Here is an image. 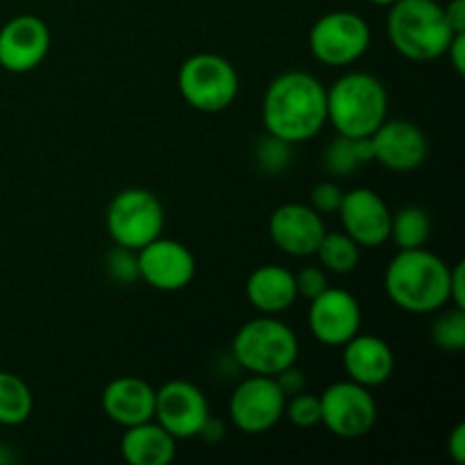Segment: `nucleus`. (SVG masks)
<instances>
[{
	"label": "nucleus",
	"instance_id": "nucleus-12",
	"mask_svg": "<svg viewBox=\"0 0 465 465\" xmlns=\"http://www.w3.org/2000/svg\"><path fill=\"white\" fill-rule=\"evenodd\" d=\"M139 259V280H143L150 289L175 293L186 289L195 277V257L184 243L157 236L136 250Z\"/></svg>",
	"mask_w": 465,
	"mask_h": 465
},
{
	"label": "nucleus",
	"instance_id": "nucleus-16",
	"mask_svg": "<svg viewBox=\"0 0 465 465\" xmlns=\"http://www.w3.org/2000/svg\"><path fill=\"white\" fill-rule=\"evenodd\" d=\"M50 30L39 16L23 14L0 27V66L9 73H30L48 57Z\"/></svg>",
	"mask_w": 465,
	"mask_h": 465
},
{
	"label": "nucleus",
	"instance_id": "nucleus-28",
	"mask_svg": "<svg viewBox=\"0 0 465 465\" xmlns=\"http://www.w3.org/2000/svg\"><path fill=\"white\" fill-rule=\"evenodd\" d=\"M284 416L289 418L291 425L300 427V430H312V427L321 425V398L304 393V391L291 395V400L284 407Z\"/></svg>",
	"mask_w": 465,
	"mask_h": 465
},
{
	"label": "nucleus",
	"instance_id": "nucleus-38",
	"mask_svg": "<svg viewBox=\"0 0 465 465\" xmlns=\"http://www.w3.org/2000/svg\"><path fill=\"white\" fill-rule=\"evenodd\" d=\"M372 5H380V7H389V5H393L395 0H371Z\"/></svg>",
	"mask_w": 465,
	"mask_h": 465
},
{
	"label": "nucleus",
	"instance_id": "nucleus-17",
	"mask_svg": "<svg viewBox=\"0 0 465 465\" xmlns=\"http://www.w3.org/2000/svg\"><path fill=\"white\" fill-rule=\"evenodd\" d=\"M268 232L272 243L289 257H312L327 230L322 216L312 204L289 203L271 213Z\"/></svg>",
	"mask_w": 465,
	"mask_h": 465
},
{
	"label": "nucleus",
	"instance_id": "nucleus-7",
	"mask_svg": "<svg viewBox=\"0 0 465 465\" xmlns=\"http://www.w3.org/2000/svg\"><path fill=\"white\" fill-rule=\"evenodd\" d=\"M163 207L157 195L145 189H125L109 203L107 230L114 243L130 250H141L162 236Z\"/></svg>",
	"mask_w": 465,
	"mask_h": 465
},
{
	"label": "nucleus",
	"instance_id": "nucleus-11",
	"mask_svg": "<svg viewBox=\"0 0 465 465\" xmlns=\"http://www.w3.org/2000/svg\"><path fill=\"white\" fill-rule=\"evenodd\" d=\"M212 416L203 391L186 380H173L154 395V420L175 440L193 439Z\"/></svg>",
	"mask_w": 465,
	"mask_h": 465
},
{
	"label": "nucleus",
	"instance_id": "nucleus-9",
	"mask_svg": "<svg viewBox=\"0 0 465 465\" xmlns=\"http://www.w3.org/2000/svg\"><path fill=\"white\" fill-rule=\"evenodd\" d=\"M321 422L339 439H361L377 425V402L371 389L352 380L336 381L321 395Z\"/></svg>",
	"mask_w": 465,
	"mask_h": 465
},
{
	"label": "nucleus",
	"instance_id": "nucleus-30",
	"mask_svg": "<svg viewBox=\"0 0 465 465\" xmlns=\"http://www.w3.org/2000/svg\"><path fill=\"white\" fill-rule=\"evenodd\" d=\"M345 191L341 189L336 182H318L312 189V207L316 209L321 216L325 213H336L341 207V200H343Z\"/></svg>",
	"mask_w": 465,
	"mask_h": 465
},
{
	"label": "nucleus",
	"instance_id": "nucleus-27",
	"mask_svg": "<svg viewBox=\"0 0 465 465\" xmlns=\"http://www.w3.org/2000/svg\"><path fill=\"white\" fill-rule=\"evenodd\" d=\"M254 157H257L259 171L266 173V175H282V173L291 166V159H293V145L277 139V136L266 134L259 139L257 150H254Z\"/></svg>",
	"mask_w": 465,
	"mask_h": 465
},
{
	"label": "nucleus",
	"instance_id": "nucleus-29",
	"mask_svg": "<svg viewBox=\"0 0 465 465\" xmlns=\"http://www.w3.org/2000/svg\"><path fill=\"white\" fill-rule=\"evenodd\" d=\"M107 272L118 284H134L139 280V259L136 250L116 245L107 252Z\"/></svg>",
	"mask_w": 465,
	"mask_h": 465
},
{
	"label": "nucleus",
	"instance_id": "nucleus-10",
	"mask_svg": "<svg viewBox=\"0 0 465 465\" xmlns=\"http://www.w3.org/2000/svg\"><path fill=\"white\" fill-rule=\"evenodd\" d=\"M286 395L275 377L250 375L241 381L230 398V418L243 434L259 436L271 431L284 418Z\"/></svg>",
	"mask_w": 465,
	"mask_h": 465
},
{
	"label": "nucleus",
	"instance_id": "nucleus-23",
	"mask_svg": "<svg viewBox=\"0 0 465 465\" xmlns=\"http://www.w3.org/2000/svg\"><path fill=\"white\" fill-rule=\"evenodd\" d=\"M431 236V218L420 204H407L391 216V236L400 250L425 248Z\"/></svg>",
	"mask_w": 465,
	"mask_h": 465
},
{
	"label": "nucleus",
	"instance_id": "nucleus-34",
	"mask_svg": "<svg viewBox=\"0 0 465 465\" xmlns=\"http://www.w3.org/2000/svg\"><path fill=\"white\" fill-rule=\"evenodd\" d=\"M445 54H448V59H450V64L454 66V71H457L459 75H463L465 73V32H459V35L452 36V41H450Z\"/></svg>",
	"mask_w": 465,
	"mask_h": 465
},
{
	"label": "nucleus",
	"instance_id": "nucleus-14",
	"mask_svg": "<svg viewBox=\"0 0 465 465\" xmlns=\"http://www.w3.org/2000/svg\"><path fill=\"white\" fill-rule=\"evenodd\" d=\"M368 139L372 145V162L395 173L416 171L430 154L425 132L404 118H386Z\"/></svg>",
	"mask_w": 465,
	"mask_h": 465
},
{
	"label": "nucleus",
	"instance_id": "nucleus-4",
	"mask_svg": "<svg viewBox=\"0 0 465 465\" xmlns=\"http://www.w3.org/2000/svg\"><path fill=\"white\" fill-rule=\"evenodd\" d=\"M389 118V94L380 77L354 71L327 89V121L339 134L366 139Z\"/></svg>",
	"mask_w": 465,
	"mask_h": 465
},
{
	"label": "nucleus",
	"instance_id": "nucleus-19",
	"mask_svg": "<svg viewBox=\"0 0 465 465\" xmlns=\"http://www.w3.org/2000/svg\"><path fill=\"white\" fill-rule=\"evenodd\" d=\"M157 391L139 377H118L103 391V411L118 427H134L154 418Z\"/></svg>",
	"mask_w": 465,
	"mask_h": 465
},
{
	"label": "nucleus",
	"instance_id": "nucleus-31",
	"mask_svg": "<svg viewBox=\"0 0 465 465\" xmlns=\"http://www.w3.org/2000/svg\"><path fill=\"white\" fill-rule=\"evenodd\" d=\"M327 286L330 284H327V275L322 268L307 266L300 272H295V289H298V295H302V298L313 300L316 295H321Z\"/></svg>",
	"mask_w": 465,
	"mask_h": 465
},
{
	"label": "nucleus",
	"instance_id": "nucleus-13",
	"mask_svg": "<svg viewBox=\"0 0 465 465\" xmlns=\"http://www.w3.org/2000/svg\"><path fill=\"white\" fill-rule=\"evenodd\" d=\"M309 302V330L321 345L343 348L361 330V307L350 291L327 286Z\"/></svg>",
	"mask_w": 465,
	"mask_h": 465
},
{
	"label": "nucleus",
	"instance_id": "nucleus-33",
	"mask_svg": "<svg viewBox=\"0 0 465 465\" xmlns=\"http://www.w3.org/2000/svg\"><path fill=\"white\" fill-rule=\"evenodd\" d=\"M465 263L459 262L457 266H450V302L454 307L465 309Z\"/></svg>",
	"mask_w": 465,
	"mask_h": 465
},
{
	"label": "nucleus",
	"instance_id": "nucleus-8",
	"mask_svg": "<svg viewBox=\"0 0 465 465\" xmlns=\"http://www.w3.org/2000/svg\"><path fill=\"white\" fill-rule=\"evenodd\" d=\"M368 45L371 27L348 9L327 12L309 32V50L325 66H350L366 54Z\"/></svg>",
	"mask_w": 465,
	"mask_h": 465
},
{
	"label": "nucleus",
	"instance_id": "nucleus-3",
	"mask_svg": "<svg viewBox=\"0 0 465 465\" xmlns=\"http://www.w3.org/2000/svg\"><path fill=\"white\" fill-rule=\"evenodd\" d=\"M386 32L393 48L411 62H434L445 57L452 32L443 5L436 0H395L389 5Z\"/></svg>",
	"mask_w": 465,
	"mask_h": 465
},
{
	"label": "nucleus",
	"instance_id": "nucleus-1",
	"mask_svg": "<svg viewBox=\"0 0 465 465\" xmlns=\"http://www.w3.org/2000/svg\"><path fill=\"white\" fill-rule=\"evenodd\" d=\"M262 118L266 134L291 145L312 141L327 123V89L312 73H282L266 89Z\"/></svg>",
	"mask_w": 465,
	"mask_h": 465
},
{
	"label": "nucleus",
	"instance_id": "nucleus-24",
	"mask_svg": "<svg viewBox=\"0 0 465 465\" xmlns=\"http://www.w3.org/2000/svg\"><path fill=\"white\" fill-rule=\"evenodd\" d=\"M35 398L25 381L12 372L0 371V425H23L32 416Z\"/></svg>",
	"mask_w": 465,
	"mask_h": 465
},
{
	"label": "nucleus",
	"instance_id": "nucleus-6",
	"mask_svg": "<svg viewBox=\"0 0 465 465\" xmlns=\"http://www.w3.org/2000/svg\"><path fill=\"white\" fill-rule=\"evenodd\" d=\"M177 86L186 104L204 114L225 112L239 94V75L221 54L198 53L186 59L177 73Z\"/></svg>",
	"mask_w": 465,
	"mask_h": 465
},
{
	"label": "nucleus",
	"instance_id": "nucleus-36",
	"mask_svg": "<svg viewBox=\"0 0 465 465\" xmlns=\"http://www.w3.org/2000/svg\"><path fill=\"white\" fill-rule=\"evenodd\" d=\"M443 9L452 32H457V35L459 32H465V0H452V3H448V7Z\"/></svg>",
	"mask_w": 465,
	"mask_h": 465
},
{
	"label": "nucleus",
	"instance_id": "nucleus-22",
	"mask_svg": "<svg viewBox=\"0 0 465 465\" xmlns=\"http://www.w3.org/2000/svg\"><path fill=\"white\" fill-rule=\"evenodd\" d=\"M372 162V145L371 139H350V136L339 134L325 148V171L334 177H350L363 163Z\"/></svg>",
	"mask_w": 465,
	"mask_h": 465
},
{
	"label": "nucleus",
	"instance_id": "nucleus-21",
	"mask_svg": "<svg viewBox=\"0 0 465 465\" xmlns=\"http://www.w3.org/2000/svg\"><path fill=\"white\" fill-rule=\"evenodd\" d=\"M177 440L157 420L125 427L121 454L132 465H168L175 459Z\"/></svg>",
	"mask_w": 465,
	"mask_h": 465
},
{
	"label": "nucleus",
	"instance_id": "nucleus-35",
	"mask_svg": "<svg viewBox=\"0 0 465 465\" xmlns=\"http://www.w3.org/2000/svg\"><path fill=\"white\" fill-rule=\"evenodd\" d=\"M448 452L457 465L465 463V422H459L448 436Z\"/></svg>",
	"mask_w": 465,
	"mask_h": 465
},
{
	"label": "nucleus",
	"instance_id": "nucleus-20",
	"mask_svg": "<svg viewBox=\"0 0 465 465\" xmlns=\"http://www.w3.org/2000/svg\"><path fill=\"white\" fill-rule=\"evenodd\" d=\"M245 295L248 302L263 316H277L295 304L300 298L295 289V275L284 266L266 263L250 272L245 282Z\"/></svg>",
	"mask_w": 465,
	"mask_h": 465
},
{
	"label": "nucleus",
	"instance_id": "nucleus-39",
	"mask_svg": "<svg viewBox=\"0 0 465 465\" xmlns=\"http://www.w3.org/2000/svg\"><path fill=\"white\" fill-rule=\"evenodd\" d=\"M5 461H7V457H5V450L0 448V465H3Z\"/></svg>",
	"mask_w": 465,
	"mask_h": 465
},
{
	"label": "nucleus",
	"instance_id": "nucleus-25",
	"mask_svg": "<svg viewBox=\"0 0 465 465\" xmlns=\"http://www.w3.org/2000/svg\"><path fill=\"white\" fill-rule=\"evenodd\" d=\"M316 257L321 259L325 271L348 275V272L357 271L359 262H361V248L345 232H325L316 250Z\"/></svg>",
	"mask_w": 465,
	"mask_h": 465
},
{
	"label": "nucleus",
	"instance_id": "nucleus-5",
	"mask_svg": "<svg viewBox=\"0 0 465 465\" xmlns=\"http://www.w3.org/2000/svg\"><path fill=\"white\" fill-rule=\"evenodd\" d=\"M232 357L250 375L275 377L298 363L300 343L295 331L275 316L248 321L232 341Z\"/></svg>",
	"mask_w": 465,
	"mask_h": 465
},
{
	"label": "nucleus",
	"instance_id": "nucleus-26",
	"mask_svg": "<svg viewBox=\"0 0 465 465\" xmlns=\"http://www.w3.org/2000/svg\"><path fill=\"white\" fill-rule=\"evenodd\" d=\"M431 343L445 352H459L465 348V309L452 307L439 313L430 327Z\"/></svg>",
	"mask_w": 465,
	"mask_h": 465
},
{
	"label": "nucleus",
	"instance_id": "nucleus-37",
	"mask_svg": "<svg viewBox=\"0 0 465 465\" xmlns=\"http://www.w3.org/2000/svg\"><path fill=\"white\" fill-rule=\"evenodd\" d=\"M200 439L207 440V443H218V440L225 439V425H223V420H218V418L209 416L207 420H204L203 430H200Z\"/></svg>",
	"mask_w": 465,
	"mask_h": 465
},
{
	"label": "nucleus",
	"instance_id": "nucleus-15",
	"mask_svg": "<svg viewBox=\"0 0 465 465\" xmlns=\"http://www.w3.org/2000/svg\"><path fill=\"white\" fill-rule=\"evenodd\" d=\"M343 232L357 241L359 248H380L391 236V209L377 191L368 186L343 193L339 207Z\"/></svg>",
	"mask_w": 465,
	"mask_h": 465
},
{
	"label": "nucleus",
	"instance_id": "nucleus-32",
	"mask_svg": "<svg viewBox=\"0 0 465 465\" xmlns=\"http://www.w3.org/2000/svg\"><path fill=\"white\" fill-rule=\"evenodd\" d=\"M275 381L286 398H291V395H295V393H302L304 384H307V380H304V372L298 371V368H295V363L293 366L284 368L282 372H277Z\"/></svg>",
	"mask_w": 465,
	"mask_h": 465
},
{
	"label": "nucleus",
	"instance_id": "nucleus-18",
	"mask_svg": "<svg viewBox=\"0 0 465 465\" xmlns=\"http://www.w3.org/2000/svg\"><path fill=\"white\" fill-rule=\"evenodd\" d=\"M343 368L348 380L375 389L393 377L395 354L380 336L357 334L343 345Z\"/></svg>",
	"mask_w": 465,
	"mask_h": 465
},
{
	"label": "nucleus",
	"instance_id": "nucleus-2",
	"mask_svg": "<svg viewBox=\"0 0 465 465\" xmlns=\"http://www.w3.org/2000/svg\"><path fill=\"white\" fill-rule=\"evenodd\" d=\"M384 291L402 312H440L450 302V266L425 248L400 250L386 266Z\"/></svg>",
	"mask_w": 465,
	"mask_h": 465
}]
</instances>
